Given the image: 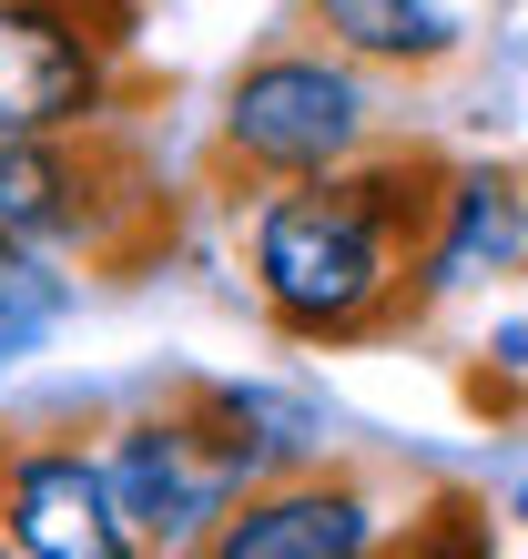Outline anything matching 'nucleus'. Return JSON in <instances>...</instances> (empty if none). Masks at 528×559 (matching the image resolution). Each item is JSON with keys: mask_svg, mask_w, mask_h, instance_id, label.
I'll return each mask as SVG.
<instances>
[{"mask_svg": "<svg viewBox=\"0 0 528 559\" xmlns=\"http://www.w3.org/2000/svg\"><path fill=\"white\" fill-rule=\"evenodd\" d=\"M437 153H356L325 174H295L254 204V295L285 336L356 346L386 336L427 295V245L447 214Z\"/></svg>", "mask_w": 528, "mask_h": 559, "instance_id": "f257e3e1", "label": "nucleus"}, {"mask_svg": "<svg viewBox=\"0 0 528 559\" xmlns=\"http://www.w3.org/2000/svg\"><path fill=\"white\" fill-rule=\"evenodd\" d=\"M254 397H235V386H204L193 407L173 417H132L103 478H112V519L132 549H214L224 509L244 499V488H264V468L295 448V438H254Z\"/></svg>", "mask_w": 528, "mask_h": 559, "instance_id": "f03ea898", "label": "nucleus"}, {"mask_svg": "<svg viewBox=\"0 0 528 559\" xmlns=\"http://www.w3.org/2000/svg\"><path fill=\"white\" fill-rule=\"evenodd\" d=\"M376 143V92L346 51H264L235 72L224 92V174L244 183H295V174H325V163H356Z\"/></svg>", "mask_w": 528, "mask_h": 559, "instance_id": "7ed1b4c3", "label": "nucleus"}, {"mask_svg": "<svg viewBox=\"0 0 528 559\" xmlns=\"http://www.w3.org/2000/svg\"><path fill=\"white\" fill-rule=\"evenodd\" d=\"M122 21H92L82 0H0V143L11 133H92L112 103Z\"/></svg>", "mask_w": 528, "mask_h": 559, "instance_id": "20e7f679", "label": "nucleus"}, {"mask_svg": "<svg viewBox=\"0 0 528 559\" xmlns=\"http://www.w3.org/2000/svg\"><path fill=\"white\" fill-rule=\"evenodd\" d=\"M132 163L103 143H72V133H11L0 143V235L11 245H82V254H112L103 245V214L122 204Z\"/></svg>", "mask_w": 528, "mask_h": 559, "instance_id": "39448f33", "label": "nucleus"}, {"mask_svg": "<svg viewBox=\"0 0 528 559\" xmlns=\"http://www.w3.org/2000/svg\"><path fill=\"white\" fill-rule=\"evenodd\" d=\"M0 539L31 559H122V519H112V478L82 448H21L0 468Z\"/></svg>", "mask_w": 528, "mask_h": 559, "instance_id": "423d86ee", "label": "nucleus"}, {"mask_svg": "<svg viewBox=\"0 0 528 559\" xmlns=\"http://www.w3.org/2000/svg\"><path fill=\"white\" fill-rule=\"evenodd\" d=\"M367 539H376V499L356 478H285L224 509L214 559H356Z\"/></svg>", "mask_w": 528, "mask_h": 559, "instance_id": "0eeeda50", "label": "nucleus"}, {"mask_svg": "<svg viewBox=\"0 0 528 559\" xmlns=\"http://www.w3.org/2000/svg\"><path fill=\"white\" fill-rule=\"evenodd\" d=\"M315 41L376 72H437L468 41V0H305Z\"/></svg>", "mask_w": 528, "mask_h": 559, "instance_id": "6e6552de", "label": "nucleus"}, {"mask_svg": "<svg viewBox=\"0 0 528 559\" xmlns=\"http://www.w3.org/2000/svg\"><path fill=\"white\" fill-rule=\"evenodd\" d=\"M508 265H528V193H518V174H457L447 214H437V245H427V295L508 275Z\"/></svg>", "mask_w": 528, "mask_h": 559, "instance_id": "1a4fd4ad", "label": "nucleus"}, {"mask_svg": "<svg viewBox=\"0 0 528 559\" xmlns=\"http://www.w3.org/2000/svg\"><path fill=\"white\" fill-rule=\"evenodd\" d=\"M518 519H528V488H518Z\"/></svg>", "mask_w": 528, "mask_h": 559, "instance_id": "9d476101", "label": "nucleus"}]
</instances>
